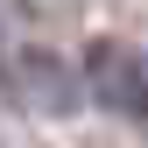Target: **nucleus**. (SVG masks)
Segmentation results:
<instances>
[{"mask_svg":"<svg viewBox=\"0 0 148 148\" xmlns=\"http://www.w3.org/2000/svg\"><path fill=\"white\" fill-rule=\"evenodd\" d=\"M85 92L106 106L113 120H134L148 127V57L134 42H120V35H99V42H85Z\"/></svg>","mask_w":148,"mask_h":148,"instance_id":"1","label":"nucleus"},{"mask_svg":"<svg viewBox=\"0 0 148 148\" xmlns=\"http://www.w3.org/2000/svg\"><path fill=\"white\" fill-rule=\"evenodd\" d=\"M21 64V92H35L42 106H64L71 92H64V64L49 57V49H28V57H14Z\"/></svg>","mask_w":148,"mask_h":148,"instance_id":"2","label":"nucleus"}]
</instances>
